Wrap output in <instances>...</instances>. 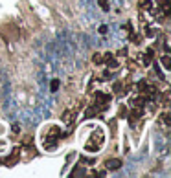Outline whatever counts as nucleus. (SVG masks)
<instances>
[{
	"label": "nucleus",
	"instance_id": "1",
	"mask_svg": "<svg viewBox=\"0 0 171 178\" xmlns=\"http://www.w3.org/2000/svg\"><path fill=\"white\" fill-rule=\"evenodd\" d=\"M105 165H107L109 171H118V169L121 167V160H109Z\"/></svg>",
	"mask_w": 171,
	"mask_h": 178
},
{
	"label": "nucleus",
	"instance_id": "2",
	"mask_svg": "<svg viewBox=\"0 0 171 178\" xmlns=\"http://www.w3.org/2000/svg\"><path fill=\"white\" fill-rule=\"evenodd\" d=\"M160 61H162V64H164V68H166V70H169V68H171V57H169L167 53H166Z\"/></svg>",
	"mask_w": 171,
	"mask_h": 178
},
{
	"label": "nucleus",
	"instance_id": "3",
	"mask_svg": "<svg viewBox=\"0 0 171 178\" xmlns=\"http://www.w3.org/2000/svg\"><path fill=\"white\" fill-rule=\"evenodd\" d=\"M109 68H118V62L116 61H109Z\"/></svg>",
	"mask_w": 171,
	"mask_h": 178
},
{
	"label": "nucleus",
	"instance_id": "4",
	"mask_svg": "<svg viewBox=\"0 0 171 178\" xmlns=\"http://www.w3.org/2000/svg\"><path fill=\"white\" fill-rule=\"evenodd\" d=\"M57 88H59V83L57 81H52V90H57Z\"/></svg>",
	"mask_w": 171,
	"mask_h": 178
},
{
	"label": "nucleus",
	"instance_id": "5",
	"mask_svg": "<svg viewBox=\"0 0 171 178\" xmlns=\"http://www.w3.org/2000/svg\"><path fill=\"white\" fill-rule=\"evenodd\" d=\"M100 2H101V6H103V9H109V8H107V0H100Z\"/></svg>",
	"mask_w": 171,
	"mask_h": 178
}]
</instances>
